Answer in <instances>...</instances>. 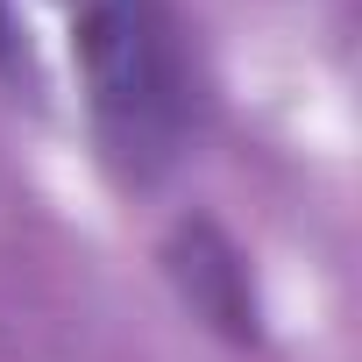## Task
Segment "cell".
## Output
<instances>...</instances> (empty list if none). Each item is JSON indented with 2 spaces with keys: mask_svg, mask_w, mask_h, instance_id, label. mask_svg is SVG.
<instances>
[{
  "mask_svg": "<svg viewBox=\"0 0 362 362\" xmlns=\"http://www.w3.org/2000/svg\"><path fill=\"white\" fill-rule=\"evenodd\" d=\"M71 57L107 170L121 185L170 177L206 114L177 0H71Z\"/></svg>",
  "mask_w": 362,
  "mask_h": 362,
  "instance_id": "1",
  "label": "cell"
},
{
  "mask_svg": "<svg viewBox=\"0 0 362 362\" xmlns=\"http://www.w3.org/2000/svg\"><path fill=\"white\" fill-rule=\"evenodd\" d=\"M170 270L185 277V291H192V305H199L206 320H221L228 334H249V291H242V263H235V249H228L214 228H192Z\"/></svg>",
  "mask_w": 362,
  "mask_h": 362,
  "instance_id": "2",
  "label": "cell"
}]
</instances>
